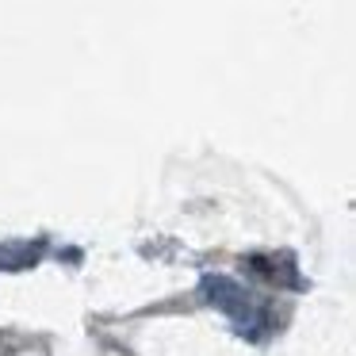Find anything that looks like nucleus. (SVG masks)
Segmentation results:
<instances>
[{
    "mask_svg": "<svg viewBox=\"0 0 356 356\" xmlns=\"http://www.w3.org/2000/svg\"><path fill=\"white\" fill-rule=\"evenodd\" d=\"M203 291L211 295V302H218V307H226V310L241 299L238 284H234V280H226V276H207V280H203Z\"/></svg>",
    "mask_w": 356,
    "mask_h": 356,
    "instance_id": "1",
    "label": "nucleus"
}]
</instances>
